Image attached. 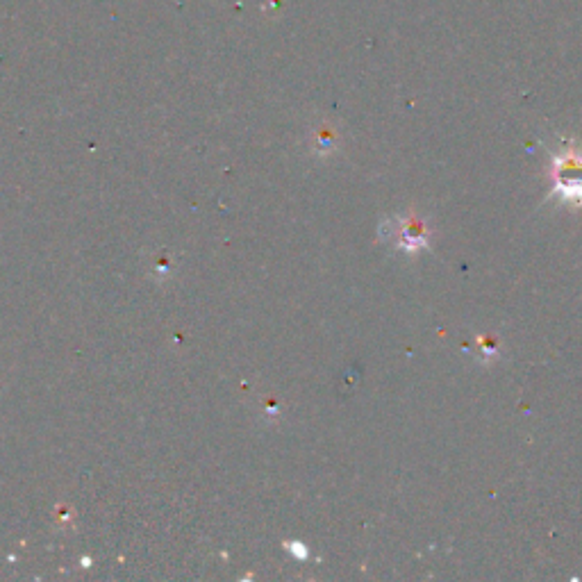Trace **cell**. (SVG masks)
Listing matches in <instances>:
<instances>
[{
    "label": "cell",
    "mask_w": 582,
    "mask_h": 582,
    "mask_svg": "<svg viewBox=\"0 0 582 582\" xmlns=\"http://www.w3.org/2000/svg\"><path fill=\"white\" fill-rule=\"evenodd\" d=\"M555 194L569 203H582V151H567L553 160Z\"/></svg>",
    "instance_id": "6da1fadb"
},
{
    "label": "cell",
    "mask_w": 582,
    "mask_h": 582,
    "mask_svg": "<svg viewBox=\"0 0 582 582\" xmlns=\"http://www.w3.org/2000/svg\"><path fill=\"white\" fill-rule=\"evenodd\" d=\"M398 244H401V248H405V251H419V248H423L428 244V237H426V230H423V223L419 221H403V226L401 230H398Z\"/></svg>",
    "instance_id": "7a4b0ae2"
}]
</instances>
